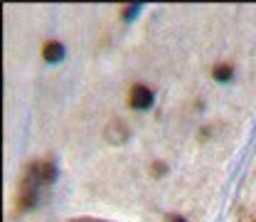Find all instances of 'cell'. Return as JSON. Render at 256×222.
<instances>
[{
    "mask_svg": "<svg viewBox=\"0 0 256 222\" xmlns=\"http://www.w3.org/2000/svg\"><path fill=\"white\" fill-rule=\"evenodd\" d=\"M57 180V168L52 160H32L22 168L20 178H18V192H15V212H25L34 207L37 202V192L42 185H50Z\"/></svg>",
    "mask_w": 256,
    "mask_h": 222,
    "instance_id": "cell-1",
    "label": "cell"
},
{
    "mask_svg": "<svg viewBox=\"0 0 256 222\" xmlns=\"http://www.w3.org/2000/svg\"><path fill=\"white\" fill-rule=\"evenodd\" d=\"M128 101H130L133 109H148V106L153 104V92H150L148 87H143V84H136V87L130 89Z\"/></svg>",
    "mask_w": 256,
    "mask_h": 222,
    "instance_id": "cell-2",
    "label": "cell"
},
{
    "mask_svg": "<svg viewBox=\"0 0 256 222\" xmlns=\"http://www.w3.org/2000/svg\"><path fill=\"white\" fill-rule=\"evenodd\" d=\"M106 141L114 143V146H121V143L128 141V128L124 126L121 119H114V121L106 126Z\"/></svg>",
    "mask_w": 256,
    "mask_h": 222,
    "instance_id": "cell-3",
    "label": "cell"
},
{
    "mask_svg": "<svg viewBox=\"0 0 256 222\" xmlns=\"http://www.w3.org/2000/svg\"><path fill=\"white\" fill-rule=\"evenodd\" d=\"M42 57L47 60V62H60L64 57V45L62 42H44V47H42Z\"/></svg>",
    "mask_w": 256,
    "mask_h": 222,
    "instance_id": "cell-4",
    "label": "cell"
},
{
    "mask_svg": "<svg viewBox=\"0 0 256 222\" xmlns=\"http://www.w3.org/2000/svg\"><path fill=\"white\" fill-rule=\"evenodd\" d=\"M232 74H234L232 64H217V67L212 69V77H214L217 82H226V79H232Z\"/></svg>",
    "mask_w": 256,
    "mask_h": 222,
    "instance_id": "cell-5",
    "label": "cell"
},
{
    "mask_svg": "<svg viewBox=\"0 0 256 222\" xmlns=\"http://www.w3.org/2000/svg\"><path fill=\"white\" fill-rule=\"evenodd\" d=\"M165 170H168V168H165V163H162V160H156V163L150 165V173H153V175H162Z\"/></svg>",
    "mask_w": 256,
    "mask_h": 222,
    "instance_id": "cell-6",
    "label": "cell"
},
{
    "mask_svg": "<svg viewBox=\"0 0 256 222\" xmlns=\"http://www.w3.org/2000/svg\"><path fill=\"white\" fill-rule=\"evenodd\" d=\"M138 10H140V5H130V8H126V10H124V18H126V20L136 18V15H138Z\"/></svg>",
    "mask_w": 256,
    "mask_h": 222,
    "instance_id": "cell-7",
    "label": "cell"
},
{
    "mask_svg": "<svg viewBox=\"0 0 256 222\" xmlns=\"http://www.w3.org/2000/svg\"><path fill=\"white\" fill-rule=\"evenodd\" d=\"M72 222H108V220H98V217H76Z\"/></svg>",
    "mask_w": 256,
    "mask_h": 222,
    "instance_id": "cell-8",
    "label": "cell"
},
{
    "mask_svg": "<svg viewBox=\"0 0 256 222\" xmlns=\"http://www.w3.org/2000/svg\"><path fill=\"white\" fill-rule=\"evenodd\" d=\"M165 220H168V222H188L185 217H182V215H168Z\"/></svg>",
    "mask_w": 256,
    "mask_h": 222,
    "instance_id": "cell-9",
    "label": "cell"
}]
</instances>
